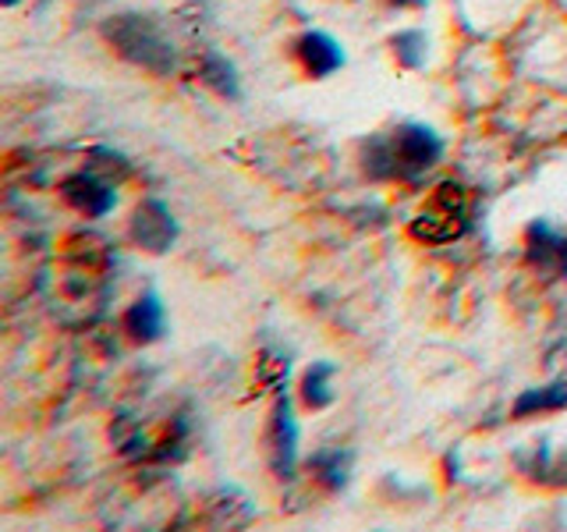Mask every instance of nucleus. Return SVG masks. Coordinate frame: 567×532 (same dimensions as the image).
I'll return each mask as SVG.
<instances>
[{
	"mask_svg": "<svg viewBox=\"0 0 567 532\" xmlns=\"http://www.w3.org/2000/svg\"><path fill=\"white\" fill-rule=\"evenodd\" d=\"M61 195L71 209H79L82 217H106L117 203V192L111 185V177H103L100 171H79L68 174L61 182Z\"/></svg>",
	"mask_w": 567,
	"mask_h": 532,
	"instance_id": "6",
	"label": "nucleus"
},
{
	"mask_svg": "<svg viewBox=\"0 0 567 532\" xmlns=\"http://www.w3.org/2000/svg\"><path fill=\"white\" fill-rule=\"evenodd\" d=\"M103 35L124 61L146 68L153 75H167L174 68V43L150 14H114L103 25Z\"/></svg>",
	"mask_w": 567,
	"mask_h": 532,
	"instance_id": "2",
	"label": "nucleus"
},
{
	"mask_svg": "<svg viewBox=\"0 0 567 532\" xmlns=\"http://www.w3.org/2000/svg\"><path fill=\"white\" fill-rule=\"evenodd\" d=\"M128 235L138 248H146V253H153V256L167 253L177 238V221H174L171 206L159 203V200H142L132 213Z\"/></svg>",
	"mask_w": 567,
	"mask_h": 532,
	"instance_id": "5",
	"label": "nucleus"
},
{
	"mask_svg": "<svg viewBox=\"0 0 567 532\" xmlns=\"http://www.w3.org/2000/svg\"><path fill=\"white\" fill-rule=\"evenodd\" d=\"M295 53H298L301 68H306L312 79H327V75H333V71L344 64V50L337 47V40H333V35H327V32L298 35Z\"/></svg>",
	"mask_w": 567,
	"mask_h": 532,
	"instance_id": "9",
	"label": "nucleus"
},
{
	"mask_svg": "<svg viewBox=\"0 0 567 532\" xmlns=\"http://www.w3.org/2000/svg\"><path fill=\"white\" fill-rule=\"evenodd\" d=\"M394 53L404 68H419L425 61V35L422 32H398L394 35Z\"/></svg>",
	"mask_w": 567,
	"mask_h": 532,
	"instance_id": "17",
	"label": "nucleus"
},
{
	"mask_svg": "<svg viewBox=\"0 0 567 532\" xmlns=\"http://www.w3.org/2000/svg\"><path fill=\"white\" fill-rule=\"evenodd\" d=\"M443 156V139L430 124H398L394 132L369 139L365 146V171L372 177H401V182H419L425 171H433Z\"/></svg>",
	"mask_w": 567,
	"mask_h": 532,
	"instance_id": "1",
	"label": "nucleus"
},
{
	"mask_svg": "<svg viewBox=\"0 0 567 532\" xmlns=\"http://www.w3.org/2000/svg\"><path fill=\"white\" fill-rule=\"evenodd\" d=\"M256 519V508L248 504V497L235 487H217L203 497V522L213 529H238Z\"/></svg>",
	"mask_w": 567,
	"mask_h": 532,
	"instance_id": "7",
	"label": "nucleus"
},
{
	"mask_svg": "<svg viewBox=\"0 0 567 532\" xmlns=\"http://www.w3.org/2000/svg\"><path fill=\"white\" fill-rule=\"evenodd\" d=\"M560 408H567V377L522 390L511 412H514V419H528V416H543V412H560Z\"/></svg>",
	"mask_w": 567,
	"mask_h": 532,
	"instance_id": "12",
	"label": "nucleus"
},
{
	"mask_svg": "<svg viewBox=\"0 0 567 532\" xmlns=\"http://www.w3.org/2000/svg\"><path fill=\"white\" fill-rule=\"evenodd\" d=\"M468 227H472L468 188L457 182H443L412 221V235L425 245H447L457 242Z\"/></svg>",
	"mask_w": 567,
	"mask_h": 532,
	"instance_id": "3",
	"label": "nucleus"
},
{
	"mask_svg": "<svg viewBox=\"0 0 567 532\" xmlns=\"http://www.w3.org/2000/svg\"><path fill=\"white\" fill-rule=\"evenodd\" d=\"M199 79L209 85V89H217L220 96H241V85H238V71H235V64H230L224 53H217V50H209V53H203V61H199Z\"/></svg>",
	"mask_w": 567,
	"mask_h": 532,
	"instance_id": "14",
	"label": "nucleus"
},
{
	"mask_svg": "<svg viewBox=\"0 0 567 532\" xmlns=\"http://www.w3.org/2000/svg\"><path fill=\"white\" fill-rule=\"evenodd\" d=\"M394 4H401V8H422L425 0H394Z\"/></svg>",
	"mask_w": 567,
	"mask_h": 532,
	"instance_id": "19",
	"label": "nucleus"
},
{
	"mask_svg": "<svg viewBox=\"0 0 567 532\" xmlns=\"http://www.w3.org/2000/svg\"><path fill=\"white\" fill-rule=\"evenodd\" d=\"M549 355L554 359H564L567 362V316L557 324V330H554V348H549Z\"/></svg>",
	"mask_w": 567,
	"mask_h": 532,
	"instance_id": "18",
	"label": "nucleus"
},
{
	"mask_svg": "<svg viewBox=\"0 0 567 532\" xmlns=\"http://www.w3.org/2000/svg\"><path fill=\"white\" fill-rule=\"evenodd\" d=\"M262 443H266V461H270V472L277 479H295V469H298V419L291 412L288 395L277 398L274 416H270V422H266Z\"/></svg>",
	"mask_w": 567,
	"mask_h": 532,
	"instance_id": "4",
	"label": "nucleus"
},
{
	"mask_svg": "<svg viewBox=\"0 0 567 532\" xmlns=\"http://www.w3.org/2000/svg\"><path fill=\"white\" fill-rule=\"evenodd\" d=\"M333 372L337 366L333 362H312L306 369V377H301V398H306L309 408H327L333 405Z\"/></svg>",
	"mask_w": 567,
	"mask_h": 532,
	"instance_id": "15",
	"label": "nucleus"
},
{
	"mask_svg": "<svg viewBox=\"0 0 567 532\" xmlns=\"http://www.w3.org/2000/svg\"><path fill=\"white\" fill-rule=\"evenodd\" d=\"M528 259L539 263L543 270L567 274V235H557L549 224L528 227Z\"/></svg>",
	"mask_w": 567,
	"mask_h": 532,
	"instance_id": "11",
	"label": "nucleus"
},
{
	"mask_svg": "<svg viewBox=\"0 0 567 532\" xmlns=\"http://www.w3.org/2000/svg\"><path fill=\"white\" fill-rule=\"evenodd\" d=\"M4 4H8V8H11V4H18V0H4Z\"/></svg>",
	"mask_w": 567,
	"mask_h": 532,
	"instance_id": "20",
	"label": "nucleus"
},
{
	"mask_svg": "<svg viewBox=\"0 0 567 532\" xmlns=\"http://www.w3.org/2000/svg\"><path fill=\"white\" fill-rule=\"evenodd\" d=\"M518 469L525 479L539 487H567V448L554 451L549 443H532L528 451L518 454Z\"/></svg>",
	"mask_w": 567,
	"mask_h": 532,
	"instance_id": "8",
	"label": "nucleus"
},
{
	"mask_svg": "<svg viewBox=\"0 0 567 532\" xmlns=\"http://www.w3.org/2000/svg\"><path fill=\"white\" fill-rule=\"evenodd\" d=\"M256 369H259V383L266 390H280L284 383H288L291 359H288V351H280V348H262Z\"/></svg>",
	"mask_w": 567,
	"mask_h": 532,
	"instance_id": "16",
	"label": "nucleus"
},
{
	"mask_svg": "<svg viewBox=\"0 0 567 532\" xmlns=\"http://www.w3.org/2000/svg\"><path fill=\"white\" fill-rule=\"evenodd\" d=\"M351 461H354L351 451L327 448V451H316L309 466H312L316 479H319V483H323L327 490H344V487H348V479H351Z\"/></svg>",
	"mask_w": 567,
	"mask_h": 532,
	"instance_id": "13",
	"label": "nucleus"
},
{
	"mask_svg": "<svg viewBox=\"0 0 567 532\" xmlns=\"http://www.w3.org/2000/svg\"><path fill=\"white\" fill-rule=\"evenodd\" d=\"M164 327H167V313H164V301L156 295L135 298L128 313H124V334L138 345H153L156 337H164Z\"/></svg>",
	"mask_w": 567,
	"mask_h": 532,
	"instance_id": "10",
	"label": "nucleus"
}]
</instances>
